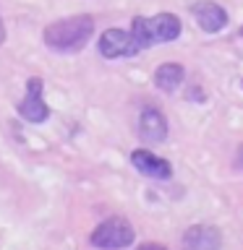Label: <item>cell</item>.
I'll return each mask as SVG.
<instances>
[{"mask_svg": "<svg viewBox=\"0 0 243 250\" xmlns=\"http://www.w3.org/2000/svg\"><path fill=\"white\" fill-rule=\"evenodd\" d=\"M94 34V19L92 16H71V19H60L45 26V44L52 52H78L84 50L86 42Z\"/></svg>", "mask_w": 243, "mask_h": 250, "instance_id": "cell-1", "label": "cell"}, {"mask_svg": "<svg viewBox=\"0 0 243 250\" xmlns=\"http://www.w3.org/2000/svg\"><path fill=\"white\" fill-rule=\"evenodd\" d=\"M180 19L172 13H157L152 19H144V16H136L131 21V37L136 42L139 52L149 50L154 44H165V42H172V39L180 37Z\"/></svg>", "mask_w": 243, "mask_h": 250, "instance_id": "cell-2", "label": "cell"}, {"mask_svg": "<svg viewBox=\"0 0 243 250\" xmlns=\"http://www.w3.org/2000/svg\"><path fill=\"white\" fill-rule=\"evenodd\" d=\"M133 237H136V232H133L128 219L110 216L92 232V245L102 250H121V248L133 245Z\"/></svg>", "mask_w": 243, "mask_h": 250, "instance_id": "cell-3", "label": "cell"}, {"mask_svg": "<svg viewBox=\"0 0 243 250\" xmlns=\"http://www.w3.org/2000/svg\"><path fill=\"white\" fill-rule=\"evenodd\" d=\"M99 55L107 60H118V58H133V55H139V47L133 42L131 31H123V29H107L102 31L99 37Z\"/></svg>", "mask_w": 243, "mask_h": 250, "instance_id": "cell-4", "label": "cell"}, {"mask_svg": "<svg viewBox=\"0 0 243 250\" xmlns=\"http://www.w3.org/2000/svg\"><path fill=\"white\" fill-rule=\"evenodd\" d=\"M42 78H29L26 83V97L21 99L19 104V115L24 117L26 123H45L50 117V107L45 104V97H42Z\"/></svg>", "mask_w": 243, "mask_h": 250, "instance_id": "cell-5", "label": "cell"}, {"mask_svg": "<svg viewBox=\"0 0 243 250\" xmlns=\"http://www.w3.org/2000/svg\"><path fill=\"white\" fill-rule=\"evenodd\" d=\"M139 136L144 144H162L168 138V117L157 107H144L139 115Z\"/></svg>", "mask_w": 243, "mask_h": 250, "instance_id": "cell-6", "label": "cell"}, {"mask_svg": "<svg viewBox=\"0 0 243 250\" xmlns=\"http://www.w3.org/2000/svg\"><path fill=\"white\" fill-rule=\"evenodd\" d=\"M191 13H194L196 23H199L207 34H217V31H222L227 26V11L222 5L212 3V0H199V3H194Z\"/></svg>", "mask_w": 243, "mask_h": 250, "instance_id": "cell-7", "label": "cell"}, {"mask_svg": "<svg viewBox=\"0 0 243 250\" xmlns=\"http://www.w3.org/2000/svg\"><path fill=\"white\" fill-rule=\"evenodd\" d=\"M131 164L136 167V172L146 177H154V180H168L172 177V167L168 159H162V156L152 154L149 148H136V151L131 154Z\"/></svg>", "mask_w": 243, "mask_h": 250, "instance_id": "cell-8", "label": "cell"}, {"mask_svg": "<svg viewBox=\"0 0 243 250\" xmlns=\"http://www.w3.org/2000/svg\"><path fill=\"white\" fill-rule=\"evenodd\" d=\"M222 240H219V229L212 224H194L188 227L183 234L180 248L183 250H219Z\"/></svg>", "mask_w": 243, "mask_h": 250, "instance_id": "cell-9", "label": "cell"}, {"mask_svg": "<svg viewBox=\"0 0 243 250\" xmlns=\"http://www.w3.org/2000/svg\"><path fill=\"white\" fill-rule=\"evenodd\" d=\"M186 78V68L180 62H162L160 68L154 70V86L165 94L178 91V86L183 83Z\"/></svg>", "mask_w": 243, "mask_h": 250, "instance_id": "cell-10", "label": "cell"}, {"mask_svg": "<svg viewBox=\"0 0 243 250\" xmlns=\"http://www.w3.org/2000/svg\"><path fill=\"white\" fill-rule=\"evenodd\" d=\"M136 250H168L165 245H157V242H144V245H139Z\"/></svg>", "mask_w": 243, "mask_h": 250, "instance_id": "cell-11", "label": "cell"}, {"mask_svg": "<svg viewBox=\"0 0 243 250\" xmlns=\"http://www.w3.org/2000/svg\"><path fill=\"white\" fill-rule=\"evenodd\" d=\"M5 42V26H3V19H0V44Z\"/></svg>", "mask_w": 243, "mask_h": 250, "instance_id": "cell-12", "label": "cell"}]
</instances>
